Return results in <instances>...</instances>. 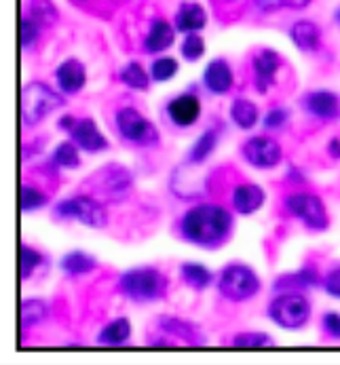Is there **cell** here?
<instances>
[{
  "mask_svg": "<svg viewBox=\"0 0 340 365\" xmlns=\"http://www.w3.org/2000/svg\"><path fill=\"white\" fill-rule=\"evenodd\" d=\"M321 329L330 340L340 342V313L339 311H326L321 314Z\"/></svg>",
  "mask_w": 340,
  "mask_h": 365,
  "instance_id": "cell-41",
  "label": "cell"
},
{
  "mask_svg": "<svg viewBox=\"0 0 340 365\" xmlns=\"http://www.w3.org/2000/svg\"><path fill=\"white\" fill-rule=\"evenodd\" d=\"M70 138H72V142H74L81 150L91 153V155H97V153H101V150H106V148L110 146L108 140H106V138L101 135V131L97 129L94 118H81V120H76L74 129L70 131Z\"/></svg>",
  "mask_w": 340,
  "mask_h": 365,
  "instance_id": "cell-17",
  "label": "cell"
},
{
  "mask_svg": "<svg viewBox=\"0 0 340 365\" xmlns=\"http://www.w3.org/2000/svg\"><path fill=\"white\" fill-rule=\"evenodd\" d=\"M59 220H74L81 222L89 228H101L108 222V213L101 203H97L96 199L87 197V195H79V197H70L64 199L55 205L53 211Z\"/></svg>",
  "mask_w": 340,
  "mask_h": 365,
  "instance_id": "cell-8",
  "label": "cell"
},
{
  "mask_svg": "<svg viewBox=\"0 0 340 365\" xmlns=\"http://www.w3.org/2000/svg\"><path fill=\"white\" fill-rule=\"evenodd\" d=\"M165 112H167V118L176 127H182V129L193 127V125L199 123V118H201V100H199V96L193 93V91L180 93L178 98H174L167 104Z\"/></svg>",
  "mask_w": 340,
  "mask_h": 365,
  "instance_id": "cell-14",
  "label": "cell"
},
{
  "mask_svg": "<svg viewBox=\"0 0 340 365\" xmlns=\"http://www.w3.org/2000/svg\"><path fill=\"white\" fill-rule=\"evenodd\" d=\"M260 287H262L260 277L247 264H229L218 279L220 294L231 302L251 300L254 296L260 294Z\"/></svg>",
  "mask_w": 340,
  "mask_h": 365,
  "instance_id": "cell-6",
  "label": "cell"
},
{
  "mask_svg": "<svg viewBox=\"0 0 340 365\" xmlns=\"http://www.w3.org/2000/svg\"><path fill=\"white\" fill-rule=\"evenodd\" d=\"M326 150H328V155L334 158V160H339L340 158V138H332V140L328 142Z\"/></svg>",
  "mask_w": 340,
  "mask_h": 365,
  "instance_id": "cell-42",
  "label": "cell"
},
{
  "mask_svg": "<svg viewBox=\"0 0 340 365\" xmlns=\"http://www.w3.org/2000/svg\"><path fill=\"white\" fill-rule=\"evenodd\" d=\"M176 41V26H171L165 19H154L148 28L144 36V51L154 55V53L167 51Z\"/></svg>",
  "mask_w": 340,
  "mask_h": 365,
  "instance_id": "cell-20",
  "label": "cell"
},
{
  "mask_svg": "<svg viewBox=\"0 0 340 365\" xmlns=\"http://www.w3.org/2000/svg\"><path fill=\"white\" fill-rule=\"evenodd\" d=\"M233 230V213L211 203L194 205L180 220V235L199 247H218Z\"/></svg>",
  "mask_w": 340,
  "mask_h": 365,
  "instance_id": "cell-1",
  "label": "cell"
},
{
  "mask_svg": "<svg viewBox=\"0 0 340 365\" xmlns=\"http://www.w3.org/2000/svg\"><path fill=\"white\" fill-rule=\"evenodd\" d=\"M266 201V192L258 184H239L233 190V207L241 215H251L262 209Z\"/></svg>",
  "mask_w": 340,
  "mask_h": 365,
  "instance_id": "cell-21",
  "label": "cell"
},
{
  "mask_svg": "<svg viewBox=\"0 0 340 365\" xmlns=\"http://www.w3.org/2000/svg\"><path fill=\"white\" fill-rule=\"evenodd\" d=\"M241 155L251 167L269 171V169H275L284 160V148L275 138L251 135L243 142Z\"/></svg>",
  "mask_w": 340,
  "mask_h": 365,
  "instance_id": "cell-9",
  "label": "cell"
},
{
  "mask_svg": "<svg viewBox=\"0 0 340 365\" xmlns=\"http://www.w3.org/2000/svg\"><path fill=\"white\" fill-rule=\"evenodd\" d=\"M53 165L61 169H76L81 165L79 146L74 142H61L53 150Z\"/></svg>",
  "mask_w": 340,
  "mask_h": 365,
  "instance_id": "cell-30",
  "label": "cell"
},
{
  "mask_svg": "<svg viewBox=\"0 0 340 365\" xmlns=\"http://www.w3.org/2000/svg\"><path fill=\"white\" fill-rule=\"evenodd\" d=\"M231 118L233 123L243 129V131H249L258 125V118H260V110L258 106L254 104L251 100H245V98H239L231 104Z\"/></svg>",
  "mask_w": 340,
  "mask_h": 365,
  "instance_id": "cell-24",
  "label": "cell"
},
{
  "mask_svg": "<svg viewBox=\"0 0 340 365\" xmlns=\"http://www.w3.org/2000/svg\"><path fill=\"white\" fill-rule=\"evenodd\" d=\"M174 24H176V30L178 32H184V34H194V32H201L205 26H207V11L199 4V2H182L176 11V17H174Z\"/></svg>",
  "mask_w": 340,
  "mask_h": 365,
  "instance_id": "cell-18",
  "label": "cell"
},
{
  "mask_svg": "<svg viewBox=\"0 0 340 365\" xmlns=\"http://www.w3.org/2000/svg\"><path fill=\"white\" fill-rule=\"evenodd\" d=\"M91 184L96 188V192H99L106 199H121L131 190V173L125 167H104L99 169L96 175L91 178Z\"/></svg>",
  "mask_w": 340,
  "mask_h": 365,
  "instance_id": "cell-10",
  "label": "cell"
},
{
  "mask_svg": "<svg viewBox=\"0 0 340 365\" xmlns=\"http://www.w3.org/2000/svg\"><path fill=\"white\" fill-rule=\"evenodd\" d=\"M288 123H290V110H288V108H281V106L271 108V110L264 114V118H262V125H264L269 131H279V129H284Z\"/></svg>",
  "mask_w": 340,
  "mask_h": 365,
  "instance_id": "cell-39",
  "label": "cell"
},
{
  "mask_svg": "<svg viewBox=\"0 0 340 365\" xmlns=\"http://www.w3.org/2000/svg\"><path fill=\"white\" fill-rule=\"evenodd\" d=\"M64 104L61 93L51 89L47 83H28L19 96V114L26 127H34Z\"/></svg>",
  "mask_w": 340,
  "mask_h": 365,
  "instance_id": "cell-4",
  "label": "cell"
},
{
  "mask_svg": "<svg viewBox=\"0 0 340 365\" xmlns=\"http://www.w3.org/2000/svg\"><path fill=\"white\" fill-rule=\"evenodd\" d=\"M159 327H161L165 334L174 336V338H182L186 344H203V340H196V338H201L199 329L194 327L191 321H186V319L163 317V319L159 321Z\"/></svg>",
  "mask_w": 340,
  "mask_h": 365,
  "instance_id": "cell-23",
  "label": "cell"
},
{
  "mask_svg": "<svg viewBox=\"0 0 340 365\" xmlns=\"http://www.w3.org/2000/svg\"><path fill=\"white\" fill-rule=\"evenodd\" d=\"M47 205V195L41 192L39 188L30 186V184H21L19 188V209L21 211H34V209H43Z\"/></svg>",
  "mask_w": 340,
  "mask_h": 365,
  "instance_id": "cell-36",
  "label": "cell"
},
{
  "mask_svg": "<svg viewBox=\"0 0 340 365\" xmlns=\"http://www.w3.org/2000/svg\"><path fill=\"white\" fill-rule=\"evenodd\" d=\"M47 317V304L36 298H28L19 307V325L21 329H30L39 323H43Z\"/></svg>",
  "mask_w": 340,
  "mask_h": 365,
  "instance_id": "cell-28",
  "label": "cell"
},
{
  "mask_svg": "<svg viewBox=\"0 0 340 365\" xmlns=\"http://www.w3.org/2000/svg\"><path fill=\"white\" fill-rule=\"evenodd\" d=\"M43 264V254L32 250L30 245H19V277L26 281L32 277V272Z\"/></svg>",
  "mask_w": 340,
  "mask_h": 365,
  "instance_id": "cell-33",
  "label": "cell"
},
{
  "mask_svg": "<svg viewBox=\"0 0 340 365\" xmlns=\"http://www.w3.org/2000/svg\"><path fill=\"white\" fill-rule=\"evenodd\" d=\"M41 36V24L34 21L30 15L19 19V47L21 51H30L34 47V43Z\"/></svg>",
  "mask_w": 340,
  "mask_h": 365,
  "instance_id": "cell-34",
  "label": "cell"
},
{
  "mask_svg": "<svg viewBox=\"0 0 340 365\" xmlns=\"http://www.w3.org/2000/svg\"><path fill=\"white\" fill-rule=\"evenodd\" d=\"M116 131L123 140L136 146H156L159 129L136 108H121L114 116Z\"/></svg>",
  "mask_w": 340,
  "mask_h": 365,
  "instance_id": "cell-7",
  "label": "cell"
},
{
  "mask_svg": "<svg viewBox=\"0 0 340 365\" xmlns=\"http://www.w3.org/2000/svg\"><path fill=\"white\" fill-rule=\"evenodd\" d=\"M55 83L59 93L64 96H76L87 85V68L81 59L68 57L64 59L55 70Z\"/></svg>",
  "mask_w": 340,
  "mask_h": 365,
  "instance_id": "cell-13",
  "label": "cell"
},
{
  "mask_svg": "<svg viewBox=\"0 0 340 365\" xmlns=\"http://www.w3.org/2000/svg\"><path fill=\"white\" fill-rule=\"evenodd\" d=\"M178 70H180L178 59H174V57H156L150 63V78L154 83H167L178 74Z\"/></svg>",
  "mask_w": 340,
  "mask_h": 365,
  "instance_id": "cell-31",
  "label": "cell"
},
{
  "mask_svg": "<svg viewBox=\"0 0 340 365\" xmlns=\"http://www.w3.org/2000/svg\"><path fill=\"white\" fill-rule=\"evenodd\" d=\"M28 15L41 26H53L57 21V9L51 0H32Z\"/></svg>",
  "mask_w": 340,
  "mask_h": 365,
  "instance_id": "cell-35",
  "label": "cell"
},
{
  "mask_svg": "<svg viewBox=\"0 0 340 365\" xmlns=\"http://www.w3.org/2000/svg\"><path fill=\"white\" fill-rule=\"evenodd\" d=\"M284 207L313 232H324L330 226V215L319 195L311 190H294L284 199Z\"/></svg>",
  "mask_w": 340,
  "mask_h": 365,
  "instance_id": "cell-5",
  "label": "cell"
},
{
  "mask_svg": "<svg viewBox=\"0 0 340 365\" xmlns=\"http://www.w3.org/2000/svg\"><path fill=\"white\" fill-rule=\"evenodd\" d=\"M275 340L269 334L262 331H247V334H239L233 340V346L237 349H264V346H273Z\"/></svg>",
  "mask_w": 340,
  "mask_h": 365,
  "instance_id": "cell-37",
  "label": "cell"
},
{
  "mask_svg": "<svg viewBox=\"0 0 340 365\" xmlns=\"http://www.w3.org/2000/svg\"><path fill=\"white\" fill-rule=\"evenodd\" d=\"M317 285H321V274L315 266H304L291 274H281L275 281L277 292H304V289H313Z\"/></svg>",
  "mask_w": 340,
  "mask_h": 365,
  "instance_id": "cell-19",
  "label": "cell"
},
{
  "mask_svg": "<svg viewBox=\"0 0 340 365\" xmlns=\"http://www.w3.org/2000/svg\"><path fill=\"white\" fill-rule=\"evenodd\" d=\"M119 78L125 87L134 89V91H146L150 87V72H146L140 61H129L121 68Z\"/></svg>",
  "mask_w": 340,
  "mask_h": 365,
  "instance_id": "cell-27",
  "label": "cell"
},
{
  "mask_svg": "<svg viewBox=\"0 0 340 365\" xmlns=\"http://www.w3.org/2000/svg\"><path fill=\"white\" fill-rule=\"evenodd\" d=\"M129 338H131V323H129V319L119 317L101 327V331L97 334V344L99 346H123L129 342Z\"/></svg>",
  "mask_w": 340,
  "mask_h": 365,
  "instance_id": "cell-22",
  "label": "cell"
},
{
  "mask_svg": "<svg viewBox=\"0 0 340 365\" xmlns=\"http://www.w3.org/2000/svg\"><path fill=\"white\" fill-rule=\"evenodd\" d=\"M169 287L167 277L152 266L144 268H131L127 272L121 274L119 279V289L123 292V296H127L134 302L148 304V302H156L161 298H165Z\"/></svg>",
  "mask_w": 340,
  "mask_h": 365,
  "instance_id": "cell-2",
  "label": "cell"
},
{
  "mask_svg": "<svg viewBox=\"0 0 340 365\" xmlns=\"http://www.w3.org/2000/svg\"><path fill=\"white\" fill-rule=\"evenodd\" d=\"M266 314L277 327L298 331L309 325L313 317V307L302 292H279V296L271 300Z\"/></svg>",
  "mask_w": 340,
  "mask_h": 365,
  "instance_id": "cell-3",
  "label": "cell"
},
{
  "mask_svg": "<svg viewBox=\"0 0 340 365\" xmlns=\"http://www.w3.org/2000/svg\"><path fill=\"white\" fill-rule=\"evenodd\" d=\"M290 41L302 53H317L324 43V30L311 19H298L290 28Z\"/></svg>",
  "mask_w": 340,
  "mask_h": 365,
  "instance_id": "cell-16",
  "label": "cell"
},
{
  "mask_svg": "<svg viewBox=\"0 0 340 365\" xmlns=\"http://www.w3.org/2000/svg\"><path fill=\"white\" fill-rule=\"evenodd\" d=\"M300 106L315 120L332 123L340 118V98L330 89H315V91L304 93Z\"/></svg>",
  "mask_w": 340,
  "mask_h": 365,
  "instance_id": "cell-11",
  "label": "cell"
},
{
  "mask_svg": "<svg viewBox=\"0 0 340 365\" xmlns=\"http://www.w3.org/2000/svg\"><path fill=\"white\" fill-rule=\"evenodd\" d=\"M74 125H76V118H74V116H70V114L61 116V120H59V129H64V131H68V133L74 129Z\"/></svg>",
  "mask_w": 340,
  "mask_h": 365,
  "instance_id": "cell-43",
  "label": "cell"
},
{
  "mask_svg": "<svg viewBox=\"0 0 340 365\" xmlns=\"http://www.w3.org/2000/svg\"><path fill=\"white\" fill-rule=\"evenodd\" d=\"M321 289L334 298V300H340V264L332 266L324 277H321Z\"/></svg>",
  "mask_w": 340,
  "mask_h": 365,
  "instance_id": "cell-40",
  "label": "cell"
},
{
  "mask_svg": "<svg viewBox=\"0 0 340 365\" xmlns=\"http://www.w3.org/2000/svg\"><path fill=\"white\" fill-rule=\"evenodd\" d=\"M281 55L273 49H262L254 55L251 59V70H254V83H256V91L266 93L271 87H275L277 83V74L281 70Z\"/></svg>",
  "mask_w": 340,
  "mask_h": 365,
  "instance_id": "cell-12",
  "label": "cell"
},
{
  "mask_svg": "<svg viewBox=\"0 0 340 365\" xmlns=\"http://www.w3.org/2000/svg\"><path fill=\"white\" fill-rule=\"evenodd\" d=\"M59 268L70 277H81L94 272L97 268V260L85 252H70L59 260Z\"/></svg>",
  "mask_w": 340,
  "mask_h": 365,
  "instance_id": "cell-25",
  "label": "cell"
},
{
  "mask_svg": "<svg viewBox=\"0 0 340 365\" xmlns=\"http://www.w3.org/2000/svg\"><path fill=\"white\" fill-rule=\"evenodd\" d=\"M218 146V131L216 129H207L205 133L199 135V140L193 144V148L189 150V160L199 165L203 160L211 157V153L216 150Z\"/></svg>",
  "mask_w": 340,
  "mask_h": 365,
  "instance_id": "cell-29",
  "label": "cell"
},
{
  "mask_svg": "<svg viewBox=\"0 0 340 365\" xmlns=\"http://www.w3.org/2000/svg\"><path fill=\"white\" fill-rule=\"evenodd\" d=\"M180 274H182V281H184L189 287L196 289V292L207 289V287L211 285V281H214L211 270H209L207 266L199 264V262H186V264H182Z\"/></svg>",
  "mask_w": 340,
  "mask_h": 365,
  "instance_id": "cell-26",
  "label": "cell"
},
{
  "mask_svg": "<svg viewBox=\"0 0 340 365\" xmlns=\"http://www.w3.org/2000/svg\"><path fill=\"white\" fill-rule=\"evenodd\" d=\"M311 4L313 0H254V6L264 15L277 11H302Z\"/></svg>",
  "mask_w": 340,
  "mask_h": 365,
  "instance_id": "cell-32",
  "label": "cell"
},
{
  "mask_svg": "<svg viewBox=\"0 0 340 365\" xmlns=\"http://www.w3.org/2000/svg\"><path fill=\"white\" fill-rule=\"evenodd\" d=\"M207 51V47H205V41H203V36L201 34H186L184 36V41H182V45H180V53H182V57L186 59V61H199L203 55Z\"/></svg>",
  "mask_w": 340,
  "mask_h": 365,
  "instance_id": "cell-38",
  "label": "cell"
},
{
  "mask_svg": "<svg viewBox=\"0 0 340 365\" xmlns=\"http://www.w3.org/2000/svg\"><path fill=\"white\" fill-rule=\"evenodd\" d=\"M203 85L214 96H226L235 85V74L224 57H216L207 63L203 72Z\"/></svg>",
  "mask_w": 340,
  "mask_h": 365,
  "instance_id": "cell-15",
  "label": "cell"
},
{
  "mask_svg": "<svg viewBox=\"0 0 340 365\" xmlns=\"http://www.w3.org/2000/svg\"><path fill=\"white\" fill-rule=\"evenodd\" d=\"M334 21H336V24L340 26V6L336 9V11H334Z\"/></svg>",
  "mask_w": 340,
  "mask_h": 365,
  "instance_id": "cell-44",
  "label": "cell"
}]
</instances>
